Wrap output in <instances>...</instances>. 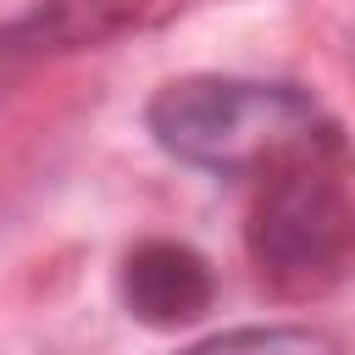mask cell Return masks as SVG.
I'll return each instance as SVG.
<instances>
[{
  "label": "cell",
  "mask_w": 355,
  "mask_h": 355,
  "mask_svg": "<svg viewBox=\"0 0 355 355\" xmlns=\"http://www.w3.org/2000/svg\"><path fill=\"white\" fill-rule=\"evenodd\" d=\"M144 128L172 161L222 178L266 172L333 139L322 105L305 89L266 78H222V72L172 78L144 105Z\"/></svg>",
  "instance_id": "6da1fadb"
},
{
  "label": "cell",
  "mask_w": 355,
  "mask_h": 355,
  "mask_svg": "<svg viewBox=\"0 0 355 355\" xmlns=\"http://www.w3.org/2000/svg\"><path fill=\"white\" fill-rule=\"evenodd\" d=\"M250 261L283 300H316L355 266V189L338 172V139L261 172L250 205Z\"/></svg>",
  "instance_id": "7a4b0ae2"
},
{
  "label": "cell",
  "mask_w": 355,
  "mask_h": 355,
  "mask_svg": "<svg viewBox=\"0 0 355 355\" xmlns=\"http://www.w3.org/2000/svg\"><path fill=\"white\" fill-rule=\"evenodd\" d=\"M216 277L205 255L178 239H144L122 255V305L144 327H183L211 311Z\"/></svg>",
  "instance_id": "3957f363"
},
{
  "label": "cell",
  "mask_w": 355,
  "mask_h": 355,
  "mask_svg": "<svg viewBox=\"0 0 355 355\" xmlns=\"http://www.w3.org/2000/svg\"><path fill=\"white\" fill-rule=\"evenodd\" d=\"M178 355H344V344L322 327H227Z\"/></svg>",
  "instance_id": "277c9868"
}]
</instances>
